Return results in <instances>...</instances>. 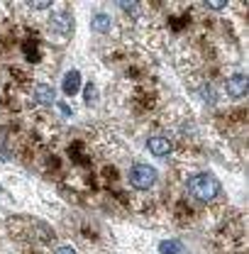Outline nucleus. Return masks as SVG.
<instances>
[{"label":"nucleus","instance_id":"nucleus-1","mask_svg":"<svg viewBox=\"0 0 249 254\" xmlns=\"http://www.w3.org/2000/svg\"><path fill=\"white\" fill-rule=\"evenodd\" d=\"M188 190L190 195H195L198 200H213L220 193V184L210 174H195L188 179Z\"/></svg>","mask_w":249,"mask_h":254},{"label":"nucleus","instance_id":"nucleus-2","mask_svg":"<svg viewBox=\"0 0 249 254\" xmlns=\"http://www.w3.org/2000/svg\"><path fill=\"white\" fill-rule=\"evenodd\" d=\"M129 181H132V186L134 189H149V186H154L156 181V171L152 166H147V164H137L132 171H129Z\"/></svg>","mask_w":249,"mask_h":254},{"label":"nucleus","instance_id":"nucleus-3","mask_svg":"<svg viewBox=\"0 0 249 254\" xmlns=\"http://www.w3.org/2000/svg\"><path fill=\"white\" fill-rule=\"evenodd\" d=\"M49 27H52L54 32L68 34V32L73 30V17H71V12H66V10H57V12L52 15V22H49Z\"/></svg>","mask_w":249,"mask_h":254},{"label":"nucleus","instance_id":"nucleus-4","mask_svg":"<svg viewBox=\"0 0 249 254\" xmlns=\"http://www.w3.org/2000/svg\"><path fill=\"white\" fill-rule=\"evenodd\" d=\"M227 93L232 98H242L247 93V76L245 73H235L227 78Z\"/></svg>","mask_w":249,"mask_h":254},{"label":"nucleus","instance_id":"nucleus-5","mask_svg":"<svg viewBox=\"0 0 249 254\" xmlns=\"http://www.w3.org/2000/svg\"><path fill=\"white\" fill-rule=\"evenodd\" d=\"M147 147H149V152H152L154 157H166V154L171 152V142L164 139V137H152Z\"/></svg>","mask_w":249,"mask_h":254},{"label":"nucleus","instance_id":"nucleus-6","mask_svg":"<svg viewBox=\"0 0 249 254\" xmlns=\"http://www.w3.org/2000/svg\"><path fill=\"white\" fill-rule=\"evenodd\" d=\"M78 86H81V73L78 71H68L63 76V93H68V95L78 93Z\"/></svg>","mask_w":249,"mask_h":254},{"label":"nucleus","instance_id":"nucleus-7","mask_svg":"<svg viewBox=\"0 0 249 254\" xmlns=\"http://www.w3.org/2000/svg\"><path fill=\"white\" fill-rule=\"evenodd\" d=\"M34 98H37V103L49 105V103H54V88H49V86L39 83V86L34 88Z\"/></svg>","mask_w":249,"mask_h":254},{"label":"nucleus","instance_id":"nucleus-8","mask_svg":"<svg viewBox=\"0 0 249 254\" xmlns=\"http://www.w3.org/2000/svg\"><path fill=\"white\" fill-rule=\"evenodd\" d=\"M91 27H93L95 32H108V30H110V15H105V12H98V15H93Z\"/></svg>","mask_w":249,"mask_h":254},{"label":"nucleus","instance_id":"nucleus-9","mask_svg":"<svg viewBox=\"0 0 249 254\" xmlns=\"http://www.w3.org/2000/svg\"><path fill=\"white\" fill-rule=\"evenodd\" d=\"M161 254H181L184 252V247H181V242L179 240H169V242H161Z\"/></svg>","mask_w":249,"mask_h":254},{"label":"nucleus","instance_id":"nucleus-10","mask_svg":"<svg viewBox=\"0 0 249 254\" xmlns=\"http://www.w3.org/2000/svg\"><path fill=\"white\" fill-rule=\"evenodd\" d=\"M32 10H44V7H49L52 2H47V0H37V2H27Z\"/></svg>","mask_w":249,"mask_h":254},{"label":"nucleus","instance_id":"nucleus-11","mask_svg":"<svg viewBox=\"0 0 249 254\" xmlns=\"http://www.w3.org/2000/svg\"><path fill=\"white\" fill-rule=\"evenodd\" d=\"M54 254H76V250H73L71 245H62V247H57Z\"/></svg>","mask_w":249,"mask_h":254},{"label":"nucleus","instance_id":"nucleus-12","mask_svg":"<svg viewBox=\"0 0 249 254\" xmlns=\"http://www.w3.org/2000/svg\"><path fill=\"white\" fill-rule=\"evenodd\" d=\"M208 7H213V10H222L225 7V2H205Z\"/></svg>","mask_w":249,"mask_h":254}]
</instances>
